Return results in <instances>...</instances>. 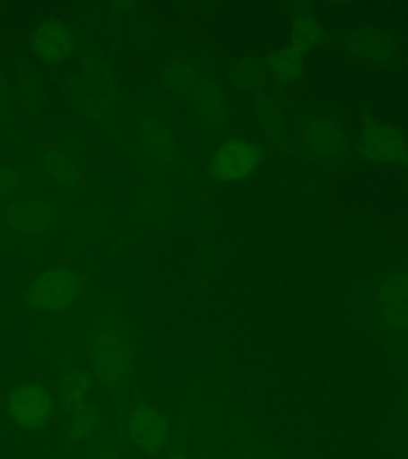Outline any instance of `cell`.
I'll return each instance as SVG.
<instances>
[{
  "instance_id": "6da1fadb",
  "label": "cell",
  "mask_w": 408,
  "mask_h": 459,
  "mask_svg": "<svg viewBox=\"0 0 408 459\" xmlns=\"http://www.w3.org/2000/svg\"><path fill=\"white\" fill-rule=\"evenodd\" d=\"M88 356L94 372L112 399L126 393L133 378L135 342L122 316L106 313L94 317L88 329Z\"/></svg>"
},
{
  "instance_id": "7a4b0ae2",
  "label": "cell",
  "mask_w": 408,
  "mask_h": 459,
  "mask_svg": "<svg viewBox=\"0 0 408 459\" xmlns=\"http://www.w3.org/2000/svg\"><path fill=\"white\" fill-rule=\"evenodd\" d=\"M85 290L80 273L65 266H55L36 276L24 295V305L39 313H59L71 307Z\"/></svg>"
},
{
  "instance_id": "3957f363",
  "label": "cell",
  "mask_w": 408,
  "mask_h": 459,
  "mask_svg": "<svg viewBox=\"0 0 408 459\" xmlns=\"http://www.w3.org/2000/svg\"><path fill=\"white\" fill-rule=\"evenodd\" d=\"M8 410L14 423L22 428L42 429L53 418L55 399L47 387L29 383L14 389L8 399Z\"/></svg>"
},
{
  "instance_id": "277c9868",
  "label": "cell",
  "mask_w": 408,
  "mask_h": 459,
  "mask_svg": "<svg viewBox=\"0 0 408 459\" xmlns=\"http://www.w3.org/2000/svg\"><path fill=\"white\" fill-rule=\"evenodd\" d=\"M128 429L133 442L149 456H157L169 442V424L165 415L147 402L137 401L133 405Z\"/></svg>"
},
{
  "instance_id": "5b68a950",
  "label": "cell",
  "mask_w": 408,
  "mask_h": 459,
  "mask_svg": "<svg viewBox=\"0 0 408 459\" xmlns=\"http://www.w3.org/2000/svg\"><path fill=\"white\" fill-rule=\"evenodd\" d=\"M258 163V149L249 141L233 139L223 143L214 160L215 176L221 180L243 179Z\"/></svg>"
},
{
  "instance_id": "8992f818",
  "label": "cell",
  "mask_w": 408,
  "mask_h": 459,
  "mask_svg": "<svg viewBox=\"0 0 408 459\" xmlns=\"http://www.w3.org/2000/svg\"><path fill=\"white\" fill-rule=\"evenodd\" d=\"M32 47L37 56L42 57L47 63H55L71 50V32L63 22L48 20L37 29L32 37Z\"/></svg>"
},
{
  "instance_id": "52a82bcc",
  "label": "cell",
  "mask_w": 408,
  "mask_h": 459,
  "mask_svg": "<svg viewBox=\"0 0 408 459\" xmlns=\"http://www.w3.org/2000/svg\"><path fill=\"white\" fill-rule=\"evenodd\" d=\"M91 393V378L85 368L69 367L65 368L61 377V391H59V403L63 413L72 416L85 407Z\"/></svg>"
},
{
  "instance_id": "ba28073f",
  "label": "cell",
  "mask_w": 408,
  "mask_h": 459,
  "mask_svg": "<svg viewBox=\"0 0 408 459\" xmlns=\"http://www.w3.org/2000/svg\"><path fill=\"white\" fill-rule=\"evenodd\" d=\"M50 219V208L39 201L18 200L8 208L7 221L10 227L24 235L40 233L48 227Z\"/></svg>"
},
{
  "instance_id": "9c48e42d",
  "label": "cell",
  "mask_w": 408,
  "mask_h": 459,
  "mask_svg": "<svg viewBox=\"0 0 408 459\" xmlns=\"http://www.w3.org/2000/svg\"><path fill=\"white\" fill-rule=\"evenodd\" d=\"M362 143L367 155L375 160L402 161L408 157L407 141L397 131L387 126L370 129Z\"/></svg>"
},
{
  "instance_id": "30bf717a",
  "label": "cell",
  "mask_w": 408,
  "mask_h": 459,
  "mask_svg": "<svg viewBox=\"0 0 408 459\" xmlns=\"http://www.w3.org/2000/svg\"><path fill=\"white\" fill-rule=\"evenodd\" d=\"M139 143L147 157L155 161H168L172 157V137L169 129L157 120L143 122L139 128Z\"/></svg>"
},
{
  "instance_id": "8fae6325",
  "label": "cell",
  "mask_w": 408,
  "mask_h": 459,
  "mask_svg": "<svg viewBox=\"0 0 408 459\" xmlns=\"http://www.w3.org/2000/svg\"><path fill=\"white\" fill-rule=\"evenodd\" d=\"M100 421V410L93 402H88L85 407L69 416L67 424V440L72 445L85 444L93 437Z\"/></svg>"
},
{
  "instance_id": "7c38bea8",
  "label": "cell",
  "mask_w": 408,
  "mask_h": 459,
  "mask_svg": "<svg viewBox=\"0 0 408 459\" xmlns=\"http://www.w3.org/2000/svg\"><path fill=\"white\" fill-rule=\"evenodd\" d=\"M195 106L200 110L201 117L208 122H221L227 114V104L222 91L209 82H203L196 88Z\"/></svg>"
},
{
  "instance_id": "4fadbf2b",
  "label": "cell",
  "mask_w": 408,
  "mask_h": 459,
  "mask_svg": "<svg viewBox=\"0 0 408 459\" xmlns=\"http://www.w3.org/2000/svg\"><path fill=\"white\" fill-rule=\"evenodd\" d=\"M308 137L309 143L316 151L324 155H337L343 145L342 133L330 123L311 125L308 129Z\"/></svg>"
},
{
  "instance_id": "5bb4252c",
  "label": "cell",
  "mask_w": 408,
  "mask_h": 459,
  "mask_svg": "<svg viewBox=\"0 0 408 459\" xmlns=\"http://www.w3.org/2000/svg\"><path fill=\"white\" fill-rule=\"evenodd\" d=\"M273 71L280 75L281 79H297L301 74L303 59L300 53L295 50H282L273 59Z\"/></svg>"
},
{
  "instance_id": "9a60e30c",
  "label": "cell",
  "mask_w": 408,
  "mask_h": 459,
  "mask_svg": "<svg viewBox=\"0 0 408 459\" xmlns=\"http://www.w3.org/2000/svg\"><path fill=\"white\" fill-rule=\"evenodd\" d=\"M319 39V26L313 18H301L294 30V43L297 50H308Z\"/></svg>"
},
{
  "instance_id": "2e32d148",
  "label": "cell",
  "mask_w": 408,
  "mask_h": 459,
  "mask_svg": "<svg viewBox=\"0 0 408 459\" xmlns=\"http://www.w3.org/2000/svg\"><path fill=\"white\" fill-rule=\"evenodd\" d=\"M381 299L385 303L407 300L408 299V274H395L383 284Z\"/></svg>"
},
{
  "instance_id": "e0dca14e",
  "label": "cell",
  "mask_w": 408,
  "mask_h": 459,
  "mask_svg": "<svg viewBox=\"0 0 408 459\" xmlns=\"http://www.w3.org/2000/svg\"><path fill=\"white\" fill-rule=\"evenodd\" d=\"M166 79H168V83H169V86H171L174 91L182 93V91H187V90L190 88V85H192V82H194V72L190 71L186 65L174 63V65L168 69Z\"/></svg>"
},
{
  "instance_id": "ac0fdd59",
  "label": "cell",
  "mask_w": 408,
  "mask_h": 459,
  "mask_svg": "<svg viewBox=\"0 0 408 459\" xmlns=\"http://www.w3.org/2000/svg\"><path fill=\"white\" fill-rule=\"evenodd\" d=\"M383 316L387 323L393 324L395 327H408V301L386 303Z\"/></svg>"
},
{
  "instance_id": "d6986e66",
  "label": "cell",
  "mask_w": 408,
  "mask_h": 459,
  "mask_svg": "<svg viewBox=\"0 0 408 459\" xmlns=\"http://www.w3.org/2000/svg\"><path fill=\"white\" fill-rule=\"evenodd\" d=\"M91 459H120L118 458V453H117V444L110 436H102L100 440L96 442L94 446L93 455Z\"/></svg>"
},
{
  "instance_id": "ffe728a7",
  "label": "cell",
  "mask_w": 408,
  "mask_h": 459,
  "mask_svg": "<svg viewBox=\"0 0 408 459\" xmlns=\"http://www.w3.org/2000/svg\"><path fill=\"white\" fill-rule=\"evenodd\" d=\"M16 186V178L12 171H8L5 168H0V196L12 194Z\"/></svg>"
},
{
  "instance_id": "44dd1931",
  "label": "cell",
  "mask_w": 408,
  "mask_h": 459,
  "mask_svg": "<svg viewBox=\"0 0 408 459\" xmlns=\"http://www.w3.org/2000/svg\"><path fill=\"white\" fill-rule=\"evenodd\" d=\"M166 459H188L187 458L186 453L179 450V448H176V450H172L169 452V455L166 456Z\"/></svg>"
}]
</instances>
